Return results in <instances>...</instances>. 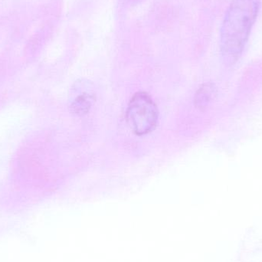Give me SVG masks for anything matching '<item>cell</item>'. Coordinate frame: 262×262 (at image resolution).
<instances>
[{
    "instance_id": "4",
    "label": "cell",
    "mask_w": 262,
    "mask_h": 262,
    "mask_svg": "<svg viewBox=\"0 0 262 262\" xmlns=\"http://www.w3.org/2000/svg\"><path fill=\"white\" fill-rule=\"evenodd\" d=\"M92 101L93 98L89 94H81V95L77 97L76 99L72 103L71 106L72 112L79 116L85 115L92 107Z\"/></svg>"
},
{
    "instance_id": "3",
    "label": "cell",
    "mask_w": 262,
    "mask_h": 262,
    "mask_svg": "<svg viewBox=\"0 0 262 262\" xmlns=\"http://www.w3.org/2000/svg\"><path fill=\"white\" fill-rule=\"evenodd\" d=\"M216 95V88L213 84L206 83L203 84L195 94V106L201 110L206 108L215 99Z\"/></svg>"
},
{
    "instance_id": "2",
    "label": "cell",
    "mask_w": 262,
    "mask_h": 262,
    "mask_svg": "<svg viewBox=\"0 0 262 262\" xmlns=\"http://www.w3.org/2000/svg\"><path fill=\"white\" fill-rule=\"evenodd\" d=\"M127 119L131 130L137 135H145L154 130L158 110L147 94L139 92L133 97L127 108Z\"/></svg>"
},
{
    "instance_id": "1",
    "label": "cell",
    "mask_w": 262,
    "mask_h": 262,
    "mask_svg": "<svg viewBox=\"0 0 262 262\" xmlns=\"http://www.w3.org/2000/svg\"><path fill=\"white\" fill-rule=\"evenodd\" d=\"M259 0H233L221 29V50L226 61L238 59L258 16Z\"/></svg>"
}]
</instances>
